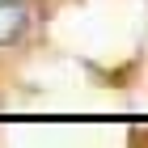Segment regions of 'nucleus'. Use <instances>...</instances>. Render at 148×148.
<instances>
[{
	"mask_svg": "<svg viewBox=\"0 0 148 148\" xmlns=\"http://www.w3.org/2000/svg\"><path fill=\"white\" fill-rule=\"evenodd\" d=\"M25 25H30V13L21 0H0V47H13L25 34Z\"/></svg>",
	"mask_w": 148,
	"mask_h": 148,
	"instance_id": "nucleus-1",
	"label": "nucleus"
}]
</instances>
